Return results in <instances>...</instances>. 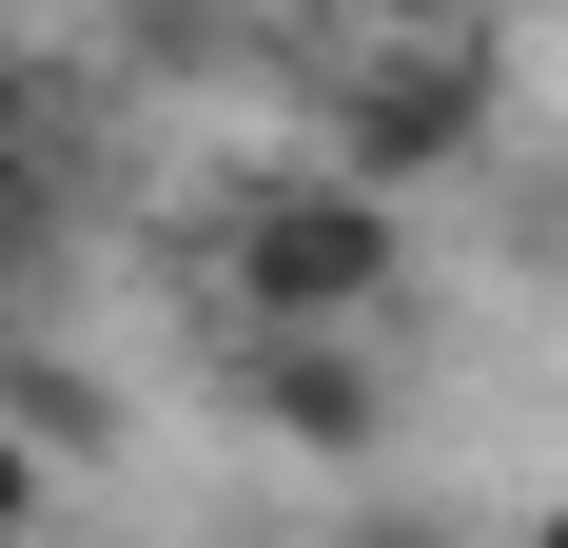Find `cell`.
Wrapping results in <instances>:
<instances>
[{
	"label": "cell",
	"instance_id": "cell-1",
	"mask_svg": "<svg viewBox=\"0 0 568 548\" xmlns=\"http://www.w3.org/2000/svg\"><path fill=\"white\" fill-rule=\"evenodd\" d=\"M393 294H412V235H393V196L334 176V158L216 216V314H235V333H255V314H353V333H393Z\"/></svg>",
	"mask_w": 568,
	"mask_h": 548
},
{
	"label": "cell",
	"instance_id": "cell-2",
	"mask_svg": "<svg viewBox=\"0 0 568 548\" xmlns=\"http://www.w3.org/2000/svg\"><path fill=\"white\" fill-rule=\"evenodd\" d=\"M490 118H510V20H452V40H353V79H334V176L432 196V176L490 158Z\"/></svg>",
	"mask_w": 568,
	"mask_h": 548
},
{
	"label": "cell",
	"instance_id": "cell-3",
	"mask_svg": "<svg viewBox=\"0 0 568 548\" xmlns=\"http://www.w3.org/2000/svg\"><path fill=\"white\" fill-rule=\"evenodd\" d=\"M235 412H255L275 450L373 470V450H393V353H373L353 314H255V333H235Z\"/></svg>",
	"mask_w": 568,
	"mask_h": 548
},
{
	"label": "cell",
	"instance_id": "cell-4",
	"mask_svg": "<svg viewBox=\"0 0 568 548\" xmlns=\"http://www.w3.org/2000/svg\"><path fill=\"white\" fill-rule=\"evenodd\" d=\"M0 412H20V432H40V450H99V432H118V412H99V373H40V353L0 373Z\"/></svg>",
	"mask_w": 568,
	"mask_h": 548
},
{
	"label": "cell",
	"instance_id": "cell-5",
	"mask_svg": "<svg viewBox=\"0 0 568 548\" xmlns=\"http://www.w3.org/2000/svg\"><path fill=\"white\" fill-rule=\"evenodd\" d=\"M40 235H59V176H40V138L0 158V314H20V274H40Z\"/></svg>",
	"mask_w": 568,
	"mask_h": 548
},
{
	"label": "cell",
	"instance_id": "cell-6",
	"mask_svg": "<svg viewBox=\"0 0 568 548\" xmlns=\"http://www.w3.org/2000/svg\"><path fill=\"white\" fill-rule=\"evenodd\" d=\"M40 509H59V450L20 432V412H0V529H40Z\"/></svg>",
	"mask_w": 568,
	"mask_h": 548
},
{
	"label": "cell",
	"instance_id": "cell-7",
	"mask_svg": "<svg viewBox=\"0 0 568 548\" xmlns=\"http://www.w3.org/2000/svg\"><path fill=\"white\" fill-rule=\"evenodd\" d=\"M452 20H510V0H353V40H452Z\"/></svg>",
	"mask_w": 568,
	"mask_h": 548
},
{
	"label": "cell",
	"instance_id": "cell-8",
	"mask_svg": "<svg viewBox=\"0 0 568 548\" xmlns=\"http://www.w3.org/2000/svg\"><path fill=\"white\" fill-rule=\"evenodd\" d=\"M20 138H40V59L0 40V158H20Z\"/></svg>",
	"mask_w": 568,
	"mask_h": 548
}]
</instances>
